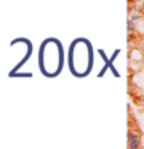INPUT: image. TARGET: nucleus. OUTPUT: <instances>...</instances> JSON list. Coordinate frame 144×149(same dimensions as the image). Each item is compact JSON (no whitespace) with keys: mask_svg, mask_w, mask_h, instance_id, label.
Masks as SVG:
<instances>
[{"mask_svg":"<svg viewBox=\"0 0 144 149\" xmlns=\"http://www.w3.org/2000/svg\"><path fill=\"white\" fill-rule=\"evenodd\" d=\"M128 139H130V148L131 149H136L138 148V135H136V133L131 132L130 136H128Z\"/></svg>","mask_w":144,"mask_h":149,"instance_id":"nucleus-1","label":"nucleus"}]
</instances>
